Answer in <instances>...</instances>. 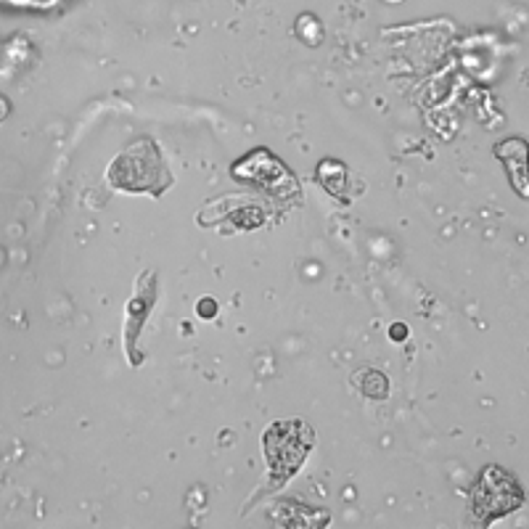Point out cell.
Listing matches in <instances>:
<instances>
[{"label":"cell","instance_id":"obj_3","mask_svg":"<svg viewBox=\"0 0 529 529\" xmlns=\"http://www.w3.org/2000/svg\"><path fill=\"white\" fill-rule=\"evenodd\" d=\"M522 500H524V495L519 490V484L514 482V476L506 474L498 466L487 468L482 474L479 484H476V490H474V508L482 519H487V522H492L495 516L519 508Z\"/></svg>","mask_w":529,"mask_h":529},{"label":"cell","instance_id":"obj_1","mask_svg":"<svg viewBox=\"0 0 529 529\" xmlns=\"http://www.w3.org/2000/svg\"><path fill=\"white\" fill-rule=\"evenodd\" d=\"M313 447V431L305 421H281L265 434V455L275 484H283L299 471Z\"/></svg>","mask_w":529,"mask_h":529},{"label":"cell","instance_id":"obj_2","mask_svg":"<svg viewBox=\"0 0 529 529\" xmlns=\"http://www.w3.org/2000/svg\"><path fill=\"white\" fill-rule=\"evenodd\" d=\"M111 183L127 191H148L159 188V175H162V162L151 140L132 146L127 154H122L111 164Z\"/></svg>","mask_w":529,"mask_h":529},{"label":"cell","instance_id":"obj_5","mask_svg":"<svg viewBox=\"0 0 529 529\" xmlns=\"http://www.w3.org/2000/svg\"><path fill=\"white\" fill-rule=\"evenodd\" d=\"M405 333H408V328H405V325H394V328H392V336H394V341H402L400 336H405Z\"/></svg>","mask_w":529,"mask_h":529},{"label":"cell","instance_id":"obj_4","mask_svg":"<svg viewBox=\"0 0 529 529\" xmlns=\"http://www.w3.org/2000/svg\"><path fill=\"white\" fill-rule=\"evenodd\" d=\"M214 313H217V305H214V302H209V299H201V302H199V315H201V317H212Z\"/></svg>","mask_w":529,"mask_h":529}]
</instances>
